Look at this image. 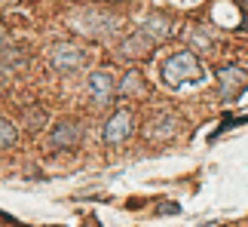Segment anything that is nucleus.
Wrapping results in <instances>:
<instances>
[{
  "instance_id": "nucleus-15",
  "label": "nucleus",
  "mask_w": 248,
  "mask_h": 227,
  "mask_svg": "<svg viewBox=\"0 0 248 227\" xmlns=\"http://www.w3.org/2000/svg\"><path fill=\"white\" fill-rule=\"evenodd\" d=\"M98 3H117V0H98Z\"/></svg>"
},
{
  "instance_id": "nucleus-14",
  "label": "nucleus",
  "mask_w": 248,
  "mask_h": 227,
  "mask_svg": "<svg viewBox=\"0 0 248 227\" xmlns=\"http://www.w3.org/2000/svg\"><path fill=\"white\" fill-rule=\"evenodd\" d=\"M141 89H144L141 74H138V71H129L126 80H123V86H120V96H132V92H141Z\"/></svg>"
},
{
  "instance_id": "nucleus-3",
  "label": "nucleus",
  "mask_w": 248,
  "mask_h": 227,
  "mask_svg": "<svg viewBox=\"0 0 248 227\" xmlns=\"http://www.w3.org/2000/svg\"><path fill=\"white\" fill-rule=\"evenodd\" d=\"M49 62L59 74H77L86 65V49H80L77 43H55L49 49Z\"/></svg>"
},
{
  "instance_id": "nucleus-7",
  "label": "nucleus",
  "mask_w": 248,
  "mask_h": 227,
  "mask_svg": "<svg viewBox=\"0 0 248 227\" xmlns=\"http://www.w3.org/2000/svg\"><path fill=\"white\" fill-rule=\"evenodd\" d=\"M89 92L95 105H108V101L117 98V80H113L110 68H98L89 74Z\"/></svg>"
},
{
  "instance_id": "nucleus-5",
  "label": "nucleus",
  "mask_w": 248,
  "mask_h": 227,
  "mask_svg": "<svg viewBox=\"0 0 248 227\" xmlns=\"http://www.w3.org/2000/svg\"><path fill=\"white\" fill-rule=\"evenodd\" d=\"M245 86H248V71L239 65H227L217 71V96L221 98H239Z\"/></svg>"
},
{
  "instance_id": "nucleus-12",
  "label": "nucleus",
  "mask_w": 248,
  "mask_h": 227,
  "mask_svg": "<svg viewBox=\"0 0 248 227\" xmlns=\"http://www.w3.org/2000/svg\"><path fill=\"white\" fill-rule=\"evenodd\" d=\"M22 123H25L28 132H40V129L46 126V111H43L40 105H28V108L22 111Z\"/></svg>"
},
{
  "instance_id": "nucleus-4",
  "label": "nucleus",
  "mask_w": 248,
  "mask_h": 227,
  "mask_svg": "<svg viewBox=\"0 0 248 227\" xmlns=\"http://www.w3.org/2000/svg\"><path fill=\"white\" fill-rule=\"evenodd\" d=\"M181 129V117L171 111H163V114H154L150 117V123L144 126V138L150 141V145H163V141L175 138Z\"/></svg>"
},
{
  "instance_id": "nucleus-11",
  "label": "nucleus",
  "mask_w": 248,
  "mask_h": 227,
  "mask_svg": "<svg viewBox=\"0 0 248 227\" xmlns=\"http://www.w3.org/2000/svg\"><path fill=\"white\" fill-rule=\"evenodd\" d=\"M16 62H18V52H16V46L9 43L3 25H0V86L9 83V77H13V71H16Z\"/></svg>"
},
{
  "instance_id": "nucleus-8",
  "label": "nucleus",
  "mask_w": 248,
  "mask_h": 227,
  "mask_svg": "<svg viewBox=\"0 0 248 227\" xmlns=\"http://www.w3.org/2000/svg\"><path fill=\"white\" fill-rule=\"evenodd\" d=\"M83 126L77 120H59V126L52 129V135H49V145L52 147H62V150H71V147H77L80 141H83Z\"/></svg>"
},
{
  "instance_id": "nucleus-2",
  "label": "nucleus",
  "mask_w": 248,
  "mask_h": 227,
  "mask_svg": "<svg viewBox=\"0 0 248 227\" xmlns=\"http://www.w3.org/2000/svg\"><path fill=\"white\" fill-rule=\"evenodd\" d=\"M159 77H163L166 86L171 89H181V86H190V83H199L205 77L202 65H199V59L190 49H181V52H171L163 59V65H159Z\"/></svg>"
},
{
  "instance_id": "nucleus-13",
  "label": "nucleus",
  "mask_w": 248,
  "mask_h": 227,
  "mask_svg": "<svg viewBox=\"0 0 248 227\" xmlns=\"http://www.w3.org/2000/svg\"><path fill=\"white\" fill-rule=\"evenodd\" d=\"M16 141H18V129H16V123H13V120H6V117H0V150L13 147Z\"/></svg>"
},
{
  "instance_id": "nucleus-1",
  "label": "nucleus",
  "mask_w": 248,
  "mask_h": 227,
  "mask_svg": "<svg viewBox=\"0 0 248 227\" xmlns=\"http://www.w3.org/2000/svg\"><path fill=\"white\" fill-rule=\"evenodd\" d=\"M68 25L74 28L77 34L89 37V40H110L113 34L120 31V18L108 13L101 6H83V9H74Z\"/></svg>"
},
{
  "instance_id": "nucleus-10",
  "label": "nucleus",
  "mask_w": 248,
  "mask_h": 227,
  "mask_svg": "<svg viewBox=\"0 0 248 227\" xmlns=\"http://www.w3.org/2000/svg\"><path fill=\"white\" fill-rule=\"evenodd\" d=\"M150 49H154V43H150L141 31H135L132 37H126V40L120 43V59H126V62H138V59H144Z\"/></svg>"
},
{
  "instance_id": "nucleus-9",
  "label": "nucleus",
  "mask_w": 248,
  "mask_h": 227,
  "mask_svg": "<svg viewBox=\"0 0 248 227\" xmlns=\"http://www.w3.org/2000/svg\"><path fill=\"white\" fill-rule=\"evenodd\" d=\"M138 31L144 34V37H147V40L154 43V46H156V43H163L166 37L171 34V22H169V18H166L163 13H150V16L144 18V22H141Z\"/></svg>"
},
{
  "instance_id": "nucleus-6",
  "label": "nucleus",
  "mask_w": 248,
  "mask_h": 227,
  "mask_svg": "<svg viewBox=\"0 0 248 227\" xmlns=\"http://www.w3.org/2000/svg\"><path fill=\"white\" fill-rule=\"evenodd\" d=\"M132 129H135V117H132V111H126V108L113 111L110 120L104 123V145H123V141L132 135Z\"/></svg>"
}]
</instances>
